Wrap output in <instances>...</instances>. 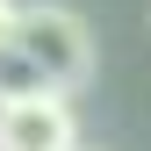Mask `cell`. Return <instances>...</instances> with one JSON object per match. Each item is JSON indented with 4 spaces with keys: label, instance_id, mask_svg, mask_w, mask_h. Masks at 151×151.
Wrapping results in <instances>:
<instances>
[{
    "label": "cell",
    "instance_id": "cell-2",
    "mask_svg": "<svg viewBox=\"0 0 151 151\" xmlns=\"http://www.w3.org/2000/svg\"><path fill=\"white\" fill-rule=\"evenodd\" d=\"M0 151H79V115H72V93L43 86L22 101L0 108Z\"/></svg>",
    "mask_w": 151,
    "mask_h": 151
},
{
    "label": "cell",
    "instance_id": "cell-1",
    "mask_svg": "<svg viewBox=\"0 0 151 151\" xmlns=\"http://www.w3.org/2000/svg\"><path fill=\"white\" fill-rule=\"evenodd\" d=\"M14 50L36 65V79L58 86V93H79L93 79V29H86L79 7H65V0H22Z\"/></svg>",
    "mask_w": 151,
    "mask_h": 151
},
{
    "label": "cell",
    "instance_id": "cell-4",
    "mask_svg": "<svg viewBox=\"0 0 151 151\" xmlns=\"http://www.w3.org/2000/svg\"><path fill=\"white\" fill-rule=\"evenodd\" d=\"M0 108H7V93H0Z\"/></svg>",
    "mask_w": 151,
    "mask_h": 151
},
{
    "label": "cell",
    "instance_id": "cell-5",
    "mask_svg": "<svg viewBox=\"0 0 151 151\" xmlns=\"http://www.w3.org/2000/svg\"><path fill=\"white\" fill-rule=\"evenodd\" d=\"M79 151H93V144H79Z\"/></svg>",
    "mask_w": 151,
    "mask_h": 151
},
{
    "label": "cell",
    "instance_id": "cell-3",
    "mask_svg": "<svg viewBox=\"0 0 151 151\" xmlns=\"http://www.w3.org/2000/svg\"><path fill=\"white\" fill-rule=\"evenodd\" d=\"M14 29H22V0H0V50L14 43Z\"/></svg>",
    "mask_w": 151,
    "mask_h": 151
}]
</instances>
